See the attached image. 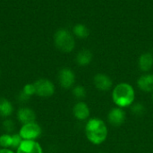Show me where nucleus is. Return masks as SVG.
<instances>
[{
	"mask_svg": "<svg viewBox=\"0 0 153 153\" xmlns=\"http://www.w3.org/2000/svg\"><path fill=\"white\" fill-rule=\"evenodd\" d=\"M0 148L13 150V134L4 133L0 135Z\"/></svg>",
	"mask_w": 153,
	"mask_h": 153,
	"instance_id": "obj_17",
	"label": "nucleus"
},
{
	"mask_svg": "<svg viewBox=\"0 0 153 153\" xmlns=\"http://www.w3.org/2000/svg\"><path fill=\"white\" fill-rule=\"evenodd\" d=\"M84 134L87 140L93 145H100L106 142L108 136V125L100 117H91L86 121Z\"/></svg>",
	"mask_w": 153,
	"mask_h": 153,
	"instance_id": "obj_1",
	"label": "nucleus"
},
{
	"mask_svg": "<svg viewBox=\"0 0 153 153\" xmlns=\"http://www.w3.org/2000/svg\"><path fill=\"white\" fill-rule=\"evenodd\" d=\"M18 134L22 140L37 141L42 135V127L36 121L22 125Z\"/></svg>",
	"mask_w": 153,
	"mask_h": 153,
	"instance_id": "obj_4",
	"label": "nucleus"
},
{
	"mask_svg": "<svg viewBox=\"0 0 153 153\" xmlns=\"http://www.w3.org/2000/svg\"><path fill=\"white\" fill-rule=\"evenodd\" d=\"M15 153H44L41 144L38 141L22 140Z\"/></svg>",
	"mask_w": 153,
	"mask_h": 153,
	"instance_id": "obj_10",
	"label": "nucleus"
},
{
	"mask_svg": "<svg viewBox=\"0 0 153 153\" xmlns=\"http://www.w3.org/2000/svg\"><path fill=\"white\" fill-rule=\"evenodd\" d=\"M93 85L98 91H108L113 87V81L108 74L99 73L93 77Z\"/></svg>",
	"mask_w": 153,
	"mask_h": 153,
	"instance_id": "obj_9",
	"label": "nucleus"
},
{
	"mask_svg": "<svg viewBox=\"0 0 153 153\" xmlns=\"http://www.w3.org/2000/svg\"><path fill=\"white\" fill-rule=\"evenodd\" d=\"M73 32L74 36H76L79 39H86L90 35V30L88 27L82 23L75 24L73 28Z\"/></svg>",
	"mask_w": 153,
	"mask_h": 153,
	"instance_id": "obj_16",
	"label": "nucleus"
},
{
	"mask_svg": "<svg viewBox=\"0 0 153 153\" xmlns=\"http://www.w3.org/2000/svg\"><path fill=\"white\" fill-rule=\"evenodd\" d=\"M72 93H73V96L78 100H82L87 95L86 89L82 85H75V86H74L72 88Z\"/></svg>",
	"mask_w": 153,
	"mask_h": 153,
	"instance_id": "obj_18",
	"label": "nucleus"
},
{
	"mask_svg": "<svg viewBox=\"0 0 153 153\" xmlns=\"http://www.w3.org/2000/svg\"><path fill=\"white\" fill-rule=\"evenodd\" d=\"M131 112L136 117H142L146 112V108L142 102H134L130 107Z\"/></svg>",
	"mask_w": 153,
	"mask_h": 153,
	"instance_id": "obj_19",
	"label": "nucleus"
},
{
	"mask_svg": "<svg viewBox=\"0 0 153 153\" xmlns=\"http://www.w3.org/2000/svg\"><path fill=\"white\" fill-rule=\"evenodd\" d=\"M0 153H15L14 151L11 150V149H3L0 148Z\"/></svg>",
	"mask_w": 153,
	"mask_h": 153,
	"instance_id": "obj_23",
	"label": "nucleus"
},
{
	"mask_svg": "<svg viewBox=\"0 0 153 153\" xmlns=\"http://www.w3.org/2000/svg\"><path fill=\"white\" fill-rule=\"evenodd\" d=\"M137 87L140 91L147 93L153 92V74L145 73L137 80Z\"/></svg>",
	"mask_w": 153,
	"mask_h": 153,
	"instance_id": "obj_12",
	"label": "nucleus"
},
{
	"mask_svg": "<svg viewBox=\"0 0 153 153\" xmlns=\"http://www.w3.org/2000/svg\"><path fill=\"white\" fill-rule=\"evenodd\" d=\"M14 111V106L11 100L4 97H0V117L3 118L10 117Z\"/></svg>",
	"mask_w": 153,
	"mask_h": 153,
	"instance_id": "obj_14",
	"label": "nucleus"
},
{
	"mask_svg": "<svg viewBox=\"0 0 153 153\" xmlns=\"http://www.w3.org/2000/svg\"><path fill=\"white\" fill-rule=\"evenodd\" d=\"M30 99V98L28 97L26 94H24L22 91H21V92L18 94V96H17V100H18V101H20V102H26V101H28Z\"/></svg>",
	"mask_w": 153,
	"mask_h": 153,
	"instance_id": "obj_22",
	"label": "nucleus"
},
{
	"mask_svg": "<svg viewBox=\"0 0 153 153\" xmlns=\"http://www.w3.org/2000/svg\"><path fill=\"white\" fill-rule=\"evenodd\" d=\"M108 123L114 127L121 126L126 119V113L124 108L115 107L111 108L107 116Z\"/></svg>",
	"mask_w": 153,
	"mask_h": 153,
	"instance_id": "obj_7",
	"label": "nucleus"
},
{
	"mask_svg": "<svg viewBox=\"0 0 153 153\" xmlns=\"http://www.w3.org/2000/svg\"><path fill=\"white\" fill-rule=\"evenodd\" d=\"M22 91L26 94L28 97L31 98L32 96L36 95V89H35V85L34 83H27L22 87Z\"/></svg>",
	"mask_w": 153,
	"mask_h": 153,
	"instance_id": "obj_21",
	"label": "nucleus"
},
{
	"mask_svg": "<svg viewBox=\"0 0 153 153\" xmlns=\"http://www.w3.org/2000/svg\"><path fill=\"white\" fill-rule=\"evenodd\" d=\"M56 47L64 53H70L75 48V41L71 32L65 29H59L54 35Z\"/></svg>",
	"mask_w": 153,
	"mask_h": 153,
	"instance_id": "obj_3",
	"label": "nucleus"
},
{
	"mask_svg": "<svg viewBox=\"0 0 153 153\" xmlns=\"http://www.w3.org/2000/svg\"><path fill=\"white\" fill-rule=\"evenodd\" d=\"M111 97L116 107L125 109L134 103L135 91L130 83L126 82H119L112 89Z\"/></svg>",
	"mask_w": 153,
	"mask_h": 153,
	"instance_id": "obj_2",
	"label": "nucleus"
},
{
	"mask_svg": "<svg viewBox=\"0 0 153 153\" xmlns=\"http://www.w3.org/2000/svg\"><path fill=\"white\" fill-rule=\"evenodd\" d=\"M36 89V95L39 98L48 99L52 97L56 92L54 82L46 78H40L33 82Z\"/></svg>",
	"mask_w": 153,
	"mask_h": 153,
	"instance_id": "obj_5",
	"label": "nucleus"
},
{
	"mask_svg": "<svg viewBox=\"0 0 153 153\" xmlns=\"http://www.w3.org/2000/svg\"><path fill=\"white\" fill-rule=\"evenodd\" d=\"M138 66L143 73H149L153 67V55L150 52L143 53L138 59Z\"/></svg>",
	"mask_w": 153,
	"mask_h": 153,
	"instance_id": "obj_13",
	"label": "nucleus"
},
{
	"mask_svg": "<svg viewBox=\"0 0 153 153\" xmlns=\"http://www.w3.org/2000/svg\"><path fill=\"white\" fill-rule=\"evenodd\" d=\"M75 79L76 77L74 72L69 67H63L58 72L57 74L58 83L65 90L72 89L74 86Z\"/></svg>",
	"mask_w": 153,
	"mask_h": 153,
	"instance_id": "obj_6",
	"label": "nucleus"
},
{
	"mask_svg": "<svg viewBox=\"0 0 153 153\" xmlns=\"http://www.w3.org/2000/svg\"><path fill=\"white\" fill-rule=\"evenodd\" d=\"M73 116L78 121H87L91 116V108L83 100H78L73 107Z\"/></svg>",
	"mask_w": 153,
	"mask_h": 153,
	"instance_id": "obj_8",
	"label": "nucleus"
},
{
	"mask_svg": "<svg viewBox=\"0 0 153 153\" xmlns=\"http://www.w3.org/2000/svg\"><path fill=\"white\" fill-rule=\"evenodd\" d=\"M152 102H153V92L152 93Z\"/></svg>",
	"mask_w": 153,
	"mask_h": 153,
	"instance_id": "obj_24",
	"label": "nucleus"
},
{
	"mask_svg": "<svg viewBox=\"0 0 153 153\" xmlns=\"http://www.w3.org/2000/svg\"><path fill=\"white\" fill-rule=\"evenodd\" d=\"M0 73H1V71H0Z\"/></svg>",
	"mask_w": 153,
	"mask_h": 153,
	"instance_id": "obj_25",
	"label": "nucleus"
},
{
	"mask_svg": "<svg viewBox=\"0 0 153 153\" xmlns=\"http://www.w3.org/2000/svg\"><path fill=\"white\" fill-rule=\"evenodd\" d=\"M2 127H3V130L4 131V133H6V134H13L14 129H15V123L10 117L4 118L3 123H2Z\"/></svg>",
	"mask_w": 153,
	"mask_h": 153,
	"instance_id": "obj_20",
	"label": "nucleus"
},
{
	"mask_svg": "<svg viewBox=\"0 0 153 153\" xmlns=\"http://www.w3.org/2000/svg\"><path fill=\"white\" fill-rule=\"evenodd\" d=\"M92 57H93V56H92L91 51L87 48H84V49L80 50L77 53L75 60H76V63L78 64V65L87 66L91 63Z\"/></svg>",
	"mask_w": 153,
	"mask_h": 153,
	"instance_id": "obj_15",
	"label": "nucleus"
},
{
	"mask_svg": "<svg viewBox=\"0 0 153 153\" xmlns=\"http://www.w3.org/2000/svg\"><path fill=\"white\" fill-rule=\"evenodd\" d=\"M16 118L22 125L36 121V113L30 107H21L16 111Z\"/></svg>",
	"mask_w": 153,
	"mask_h": 153,
	"instance_id": "obj_11",
	"label": "nucleus"
}]
</instances>
